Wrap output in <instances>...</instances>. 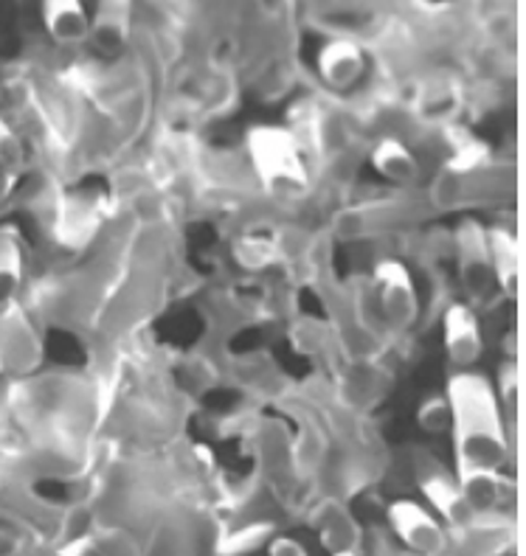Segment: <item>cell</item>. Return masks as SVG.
Listing matches in <instances>:
<instances>
[{
	"label": "cell",
	"mask_w": 526,
	"mask_h": 556,
	"mask_svg": "<svg viewBox=\"0 0 526 556\" xmlns=\"http://www.w3.org/2000/svg\"><path fill=\"white\" fill-rule=\"evenodd\" d=\"M451 407L456 476L478 469H501L510 462V428L501 414L492 382L478 371H451L444 386Z\"/></svg>",
	"instance_id": "6da1fadb"
},
{
	"label": "cell",
	"mask_w": 526,
	"mask_h": 556,
	"mask_svg": "<svg viewBox=\"0 0 526 556\" xmlns=\"http://www.w3.org/2000/svg\"><path fill=\"white\" fill-rule=\"evenodd\" d=\"M246 152L248 166L267 198L299 203L313 191V172L290 129L256 124L246 132Z\"/></svg>",
	"instance_id": "7a4b0ae2"
},
{
	"label": "cell",
	"mask_w": 526,
	"mask_h": 556,
	"mask_svg": "<svg viewBox=\"0 0 526 556\" xmlns=\"http://www.w3.org/2000/svg\"><path fill=\"white\" fill-rule=\"evenodd\" d=\"M372 301L383 324L394 332H409L419 320V292L414 276L397 256L377 258L372 267Z\"/></svg>",
	"instance_id": "3957f363"
},
{
	"label": "cell",
	"mask_w": 526,
	"mask_h": 556,
	"mask_svg": "<svg viewBox=\"0 0 526 556\" xmlns=\"http://www.w3.org/2000/svg\"><path fill=\"white\" fill-rule=\"evenodd\" d=\"M453 251H456L459 281L465 290V299L473 309L485 306L496 290V276L490 265V248H487V228L478 219L467 217L459 223L453 233Z\"/></svg>",
	"instance_id": "277c9868"
},
{
	"label": "cell",
	"mask_w": 526,
	"mask_h": 556,
	"mask_svg": "<svg viewBox=\"0 0 526 556\" xmlns=\"http://www.w3.org/2000/svg\"><path fill=\"white\" fill-rule=\"evenodd\" d=\"M42 366V338L28 306L14 301L0 309V374L23 380Z\"/></svg>",
	"instance_id": "5b68a950"
},
{
	"label": "cell",
	"mask_w": 526,
	"mask_h": 556,
	"mask_svg": "<svg viewBox=\"0 0 526 556\" xmlns=\"http://www.w3.org/2000/svg\"><path fill=\"white\" fill-rule=\"evenodd\" d=\"M417 486L425 495V501L434 506L439 522H444L451 534L471 529L473 520L478 517L476 506L467 501V495L462 492L456 478L448 476L444 467H439L437 462H430V455H423V458H419Z\"/></svg>",
	"instance_id": "8992f818"
},
{
	"label": "cell",
	"mask_w": 526,
	"mask_h": 556,
	"mask_svg": "<svg viewBox=\"0 0 526 556\" xmlns=\"http://www.w3.org/2000/svg\"><path fill=\"white\" fill-rule=\"evenodd\" d=\"M442 349L453 371H471L485 354V332L478 309L465 301H451L442 313Z\"/></svg>",
	"instance_id": "52a82bcc"
},
{
	"label": "cell",
	"mask_w": 526,
	"mask_h": 556,
	"mask_svg": "<svg viewBox=\"0 0 526 556\" xmlns=\"http://www.w3.org/2000/svg\"><path fill=\"white\" fill-rule=\"evenodd\" d=\"M386 517H389V526L397 540L414 554L439 556L448 548V531L439 522V517L430 515L423 503L400 497V501L389 503Z\"/></svg>",
	"instance_id": "ba28073f"
},
{
	"label": "cell",
	"mask_w": 526,
	"mask_h": 556,
	"mask_svg": "<svg viewBox=\"0 0 526 556\" xmlns=\"http://www.w3.org/2000/svg\"><path fill=\"white\" fill-rule=\"evenodd\" d=\"M315 68H318V76L329 90L347 93L355 85H361V79L366 76V54L355 40L338 37V40L324 42L318 60H315Z\"/></svg>",
	"instance_id": "9c48e42d"
},
{
	"label": "cell",
	"mask_w": 526,
	"mask_h": 556,
	"mask_svg": "<svg viewBox=\"0 0 526 556\" xmlns=\"http://www.w3.org/2000/svg\"><path fill=\"white\" fill-rule=\"evenodd\" d=\"M133 9L136 0H96V12L90 17V37L102 54H118L133 35Z\"/></svg>",
	"instance_id": "30bf717a"
},
{
	"label": "cell",
	"mask_w": 526,
	"mask_h": 556,
	"mask_svg": "<svg viewBox=\"0 0 526 556\" xmlns=\"http://www.w3.org/2000/svg\"><path fill=\"white\" fill-rule=\"evenodd\" d=\"M40 21L57 46H83L90 37V17L83 0H40Z\"/></svg>",
	"instance_id": "8fae6325"
},
{
	"label": "cell",
	"mask_w": 526,
	"mask_h": 556,
	"mask_svg": "<svg viewBox=\"0 0 526 556\" xmlns=\"http://www.w3.org/2000/svg\"><path fill=\"white\" fill-rule=\"evenodd\" d=\"M487 248H490V265L496 276V290L506 301L518 299L521 287V251L518 239L510 228L492 225L487 228Z\"/></svg>",
	"instance_id": "7c38bea8"
},
{
	"label": "cell",
	"mask_w": 526,
	"mask_h": 556,
	"mask_svg": "<svg viewBox=\"0 0 526 556\" xmlns=\"http://www.w3.org/2000/svg\"><path fill=\"white\" fill-rule=\"evenodd\" d=\"M372 169L391 186H411L419 177V161L409 143L397 136H380L370 152Z\"/></svg>",
	"instance_id": "4fadbf2b"
},
{
	"label": "cell",
	"mask_w": 526,
	"mask_h": 556,
	"mask_svg": "<svg viewBox=\"0 0 526 556\" xmlns=\"http://www.w3.org/2000/svg\"><path fill=\"white\" fill-rule=\"evenodd\" d=\"M310 522L315 526L318 540H322L329 554H335V551H358V545H361V526L355 522V517L349 515L343 503H318L313 515H310Z\"/></svg>",
	"instance_id": "5bb4252c"
},
{
	"label": "cell",
	"mask_w": 526,
	"mask_h": 556,
	"mask_svg": "<svg viewBox=\"0 0 526 556\" xmlns=\"http://www.w3.org/2000/svg\"><path fill=\"white\" fill-rule=\"evenodd\" d=\"M26 290V244L14 225H0V309Z\"/></svg>",
	"instance_id": "9a60e30c"
},
{
	"label": "cell",
	"mask_w": 526,
	"mask_h": 556,
	"mask_svg": "<svg viewBox=\"0 0 526 556\" xmlns=\"http://www.w3.org/2000/svg\"><path fill=\"white\" fill-rule=\"evenodd\" d=\"M453 536H459V548H465V556H499L513 543V526L492 511H478L471 529Z\"/></svg>",
	"instance_id": "2e32d148"
},
{
	"label": "cell",
	"mask_w": 526,
	"mask_h": 556,
	"mask_svg": "<svg viewBox=\"0 0 526 556\" xmlns=\"http://www.w3.org/2000/svg\"><path fill=\"white\" fill-rule=\"evenodd\" d=\"M234 258L248 273L267 270V267L276 265L281 258L279 242L262 237V233H246V237H239L237 244H234Z\"/></svg>",
	"instance_id": "e0dca14e"
},
{
	"label": "cell",
	"mask_w": 526,
	"mask_h": 556,
	"mask_svg": "<svg viewBox=\"0 0 526 556\" xmlns=\"http://www.w3.org/2000/svg\"><path fill=\"white\" fill-rule=\"evenodd\" d=\"M492 391H496V400H499L506 428L513 430L515 419H518L521 400V368L515 359H504V363H501L499 374H496V382H492Z\"/></svg>",
	"instance_id": "ac0fdd59"
},
{
	"label": "cell",
	"mask_w": 526,
	"mask_h": 556,
	"mask_svg": "<svg viewBox=\"0 0 526 556\" xmlns=\"http://www.w3.org/2000/svg\"><path fill=\"white\" fill-rule=\"evenodd\" d=\"M26 166H28V155H26V141H23L21 129L0 116V172H3V177L17 180V177L26 172Z\"/></svg>",
	"instance_id": "d6986e66"
},
{
	"label": "cell",
	"mask_w": 526,
	"mask_h": 556,
	"mask_svg": "<svg viewBox=\"0 0 526 556\" xmlns=\"http://www.w3.org/2000/svg\"><path fill=\"white\" fill-rule=\"evenodd\" d=\"M274 534V522H251L246 529L231 531L228 536H223L220 543V554L223 556H246L260 551L262 543H267V536Z\"/></svg>",
	"instance_id": "ffe728a7"
},
{
	"label": "cell",
	"mask_w": 526,
	"mask_h": 556,
	"mask_svg": "<svg viewBox=\"0 0 526 556\" xmlns=\"http://www.w3.org/2000/svg\"><path fill=\"white\" fill-rule=\"evenodd\" d=\"M417 428L428 435H444L451 430V407L444 394H430L419 402Z\"/></svg>",
	"instance_id": "44dd1931"
},
{
	"label": "cell",
	"mask_w": 526,
	"mask_h": 556,
	"mask_svg": "<svg viewBox=\"0 0 526 556\" xmlns=\"http://www.w3.org/2000/svg\"><path fill=\"white\" fill-rule=\"evenodd\" d=\"M96 551L102 556H141V548L127 529H108L96 540Z\"/></svg>",
	"instance_id": "7402d4cb"
},
{
	"label": "cell",
	"mask_w": 526,
	"mask_h": 556,
	"mask_svg": "<svg viewBox=\"0 0 526 556\" xmlns=\"http://www.w3.org/2000/svg\"><path fill=\"white\" fill-rule=\"evenodd\" d=\"M267 556H308V548L293 536H276L267 543Z\"/></svg>",
	"instance_id": "603a6c76"
},
{
	"label": "cell",
	"mask_w": 526,
	"mask_h": 556,
	"mask_svg": "<svg viewBox=\"0 0 526 556\" xmlns=\"http://www.w3.org/2000/svg\"><path fill=\"white\" fill-rule=\"evenodd\" d=\"M3 194H7V177L0 172V200H3Z\"/></svg>",
	"instance_id": "cb8c5ba5"
},
{
	"label": "cell",
	"mask_w": 526,
	"mask_h": 556,
	"mask_svg": "<svg viewBox=\"0 0 526 556\" xmlns=\"http://www.w3.org/2000/svg\"><path fill=\"white\" fill-rule=\"evenodd\" d=\"M329 556H358V551H335V554Z\"/></svg>",
	"instance_id": "d4e9b609"
}]
</instances>
